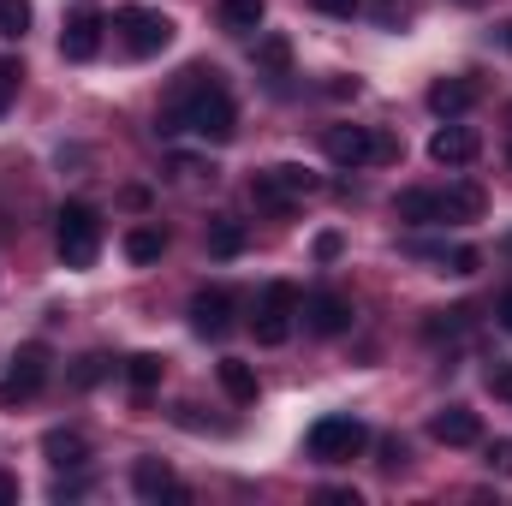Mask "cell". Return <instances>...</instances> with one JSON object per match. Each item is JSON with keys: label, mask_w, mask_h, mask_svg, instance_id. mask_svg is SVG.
I'll return each mask as SVG.
<instances>
[{"label": "cell", "mask_w": 512, "mask_h": 506, "mask_svg": "<svg viewBox=\"0 0 512 506\" xmlns=\"http://www.w3.org/2000/svg\"><path fill=\"white\" fill-rule=\"evenodd\" d=\"M393 215H399L405 227H447V221H441V191H423V185H405V191L393 197Z\"/></svg>", "instance_id": "9a60e30c"}, {"label": "cell", "mask_w": 512, "mask_h": 506, "mask_svg": "<svg viewBox=\"0 0 512 506\" xmlns=\"http://www.w3.org/2000/svg\"><path fill=\"white\" fill-rule=\"evenodd\" d=\"M483 209H489V191L477 179H459L441 191V221H483Z\"/></svg>", "instance_id": "2e32d148"}, {"label": "cell", "mask_w": 512, "mask_h": 506, "mask_svg": "<svg viewBox=\"0 0 512 506\" xmlns=\"http://www.w3.org/2000/svg\"><path fill=\"white\" fill-rule=\"evenodd\" d=\"M203 239H209V256H239V251H245V221H233V215H215Z\"/></svg>", "instance_id": "603a6c76"}, {"label": "cell", "mask_w": 512, "mask_h": 506, "mask_svg": "<svg viewBox=\"0 0 512 506\" xmlns=\"http://www.w3.org/2000/svg\"><path fill=\"white\" fill-rule=\"evenodd\" d=\"M30 30V0H0V36H24Z\"/></svg>", "instance_id": "4316f807"}, {"label": "cell", "mask_w": 512, "mask_h": 506, "mask_svg": "<svg viewBox=\"0 0 512 506\" xmlns=\"http://www.w3.org/2000/svg\"><path fill=\"white\" fill-rule=\"evenodd\" d=\"M102 30H108V18H102L96 6H78V12L66 18V30H60V54H66V60H96V54H102Z\"/></svg>", "instance_id": "8fae6325"}, {"label": "cell", "mask_w": 512, "mask_h": 506, "mask_svg": "<svg viewBox=\"0 0 512 506\" xmlns=\"http://www.w3.org/2000/svg\"><path fill=\"white\" fill-rule=\"evenodd\" d=\"M507 161H512V149H507Z\"/></svg>", "instance_id": "60d3db41"}, {"label": "cell", "mask_w": 512, "mask_h": 506, "mask_svg": "<svg viewBox=\"0 0 512 506\" xmlns=\"http://www.w3.org/2000/svg\"><path fill=\"white\" fill-rule=\"evenodd\" d=\"M322 149L340 167H376V161H393L399 155V143L376 126H328L322 131Z\"/></svg>", "instance_id": "8992f818"}, {"label": "cell", "mask_w": 512, "mask_h": 506, "mask_svg": "<svg viewBox=\"0 0 512 506\" xmlns=\"http://www.w3.org/2000/svg\"><path fill=\"white\" fill-rule=\"evenodd\" d=\"M477 262H483V256L471 251V245H459V251H441V268H447V274H477Z\"/></svg>", "instance_id": "83f0119b"}, {"label": "cell", "mask_w": 512, "mask_h": 506, "mask_svg": "<svg viewBox=\"0 0 512 506\" xmlns=\"http://www.w3.org/2000/svg\"><path fill=\"white\" fill-rule=\"evenodd\" d=\"M507 126H512V102H507Z\"/></svg>", "instance_id": "74e56055"}, {"label": "cell", "mask_w": 512, "mask_h": 506, "mask_svg": "<svg viewBox=\"0 0 512 506\" xmlns=\"http://www.w3.org/2000/svg\"><path fill=\"white\" fill-rule=\"evenodd\" d=\"M298 310H304V292L292 286V280H268L262 286V298H256V346H286L292 340V322H298Z\"/></svg>", "instance_id": "5b68a950"}, {"label": "cell", "mask_w": 512, "mask_h": 506, "mask_svg": "<svg viewBox=\"0 0 512 506\" xmlns=\"http://www.w3.org/2000/svg\"><path fill=\"white\" fill-rule=\"evenodd\" d=\"M155 131H191V137H203V143H233V131H239V108H233V96L221 90V72L215 66H185L179 72V90H173V102L161 108V120Z\"/></svg>", "instance_id": "6da1fadb"}, {"label": "cell", "mask_w": 512, "mask_h": 506, "mask_svg": "<svg viewBox=\"0 0 512 506\" xmlns=\"http://www.w3.org/2000/svg\"><path fill=\"white\" fill-rule=\"evenodd\" d=\"M18 84H24V66H18V54H0V114L18 102Z\"/></svg>", "instance_id": "484cf974"}, {"label": "cell", "mask_w": 512, "mask_h": 506, "mask_svg": "<svg viewBox=\"0 0 512 506\" xmlns=\"http://www.w3.org/2000/svg\"><path fill=\"white\" fill-rule=\"evenodd\" d=\"M304 447H310L316 465H346V459H358V453L370 447V429H364V417L334 411V417H316V423H310Z\"/></svg>", "instance_id": "7a4b0ae2"}, {"label": "cell", "mask_w": 512, "mask_h": 506, "mask_svg": "<svg viewBox=\"0 0 512 506\" xmlns=\"http://www.w3.org/2000/svg\"><path fill=\"white\" fill-rule=\"evenodd\" d=\"M42 453H48L54 471H84V465H90V441H84L78 429H48V435H42Z\"/></svg>", "instance_id": "e0dca14e"}, {"label": "cell", "mask_w": 512, "mask_h": 506, "mask_svg": "<svg viewBox=\"0 0 512 506\" xmlns=\"http://www.w3.org/2000/svg\"><path fill=\"white\" fill-rule=\"evenodd\" d=\"M6 501H18V477H6V471H0V506Z\"/></svg>", "instance_id": "d590c367"}, {"label": "cell", "mask_w": 512, "mask_h": 506, "mask_svg": "<svg viewBox=\"0 0 512 506\" xmlns=\"http://www.w3.org/2000/svg\"><path fill=\"white\" fill-rule=\"evenodd\" d=\"M507 48H512V24H507Z\"/></svg>", "instance_id": "f35d334b"}, {"label": "cell", "mask_w": 512, "mask_h": 506, "mask_svg": "<svg viewBox=\"0 0 512 506\" xmlns=\"http://www.w3.org/2000/svg\"><path fill=\"white\" fill-rule=\"evenodd\" d=\"M477 96H483V90H477L471 78H435V84H429V108H435L441 120H453V114L477 108Z\"/></svg>", "instance_id": "ac0fdd59"}, {"label": "cell", "mask_w": 512, "mask_h": 506, "mask_svg": "<svg viewBox=\"0 0 512 506\" xmlns=\"http://www.w3.org/2000/svg\"><path fill=\"white\" fill-rule=\"evenodd\" d=\"M298 316H304V328H310V334L334 340V334H346V328H352V298H340V292H310Z\"/></svg>", "instance_id": "7c38bea8"}, {"label": "cell", "mask_w": 512, "mask_h": 506, "mask_svg": "<svg viewBox=\"0 0 512 506\" xmlns=\"http://www.w3.org/2000/svg\"><path fill=\"white\" fill-rule=\"evenodd\" d=\"M54 251H60L66 268H90L102 256V215L90 203H66L54 215Z\"/></svg>", "instance_id": "3957f363"}, {"label": "cell", "mask_w": 512, "mask_h": 506, "mask_svg": "<svg viewBox=\"0 0 512 506\" xmlns=\"http://www.w3.org/2000/svg\"><path fill=\"white\" fill-rule=\"evenodd\" d=\"M459 6H483V0H459Z\"/></svg>", "instance_id": "8d00e7d4"}, {"label": "cell", "mask_w": 512, "mask_h": 506, "mask_svg": "<svg viewBox=\"0 0 512 506\" xmlns=\"http://www.w3.org/2000/svg\"><path fill=\"white\" fill-rule=\"evenodd\" d=\"M507 251H512V239H507Z\"/></svg>", "instance_id": "ab89813d"}, {"label": "cell", "mask_w": 512, "mask_h": 506, "mask_svg": "<svg viewBox=\"0 0 512 506\" xmlns=\"http://www.w3.org/2000/svg\"><path fill=\"white\" fill-rule=\"evenodd\" d=\"M167 256V227H131L126 233V262H137V268H149V262H161Z\"/></svg>", "instance_id": "44dd1931"}, {"label": "cell", "mask_w": 512, "mask_h": 506, "mask_svg": "<svg viewBox=\"0 0 512 506\" xmlns=\"http://www.w3.org/2000/svg\"><path fill=\"white\" fill-rule=\"evenodd\" d=\"M489 393L512 405V364H495V370H489Z\"/></svg>", "instance_id": "f546056e"}, {"label": "cell", "mask_w": 512, "mask_h": 506, "mask_svg": "<svg viewBox=\"0 0 512 506\" xmlns=\"http://www.w3.org/2000/svg\"><path fill=\"white\" fill-rule=\"evenodd\" d=\"M108 376H114V358H108V352H84V358L72 364V387H102Z\"/></svg>", "instance_id": "d4e9b609"}, {"label": "cell", "mask_w": 512, "mask_h": 506, "mask_svg": "<svg viewBox=\"0 0 512 506\" xmlns=\"http://www.w3.org/2000/svg\"><path fill=\"white\" fill-rule=\"evenodd\" d=\"M114 36H120L126 54L149 60V54L173 48V18H167L161 6H120V12H114Z\"/></svg>", "instance_id": "52a82bcc"}, {"label": "cell", "mask_w": 512, "mask_h": 506, "mask_svg": "<svg viewBox=\"0 0 512 506\" xmlns=\"http://www.w3.org/2000/svg\"><path fill=\"white\" fill-rule=\"evenodd\" d=\"M316 256L334 262V256H340V233H322V239H316Z\"/></svg>", "instance_id": "d6a6232c"}, {"label": "cell", "mask_w": 512, "mask_h": 506, "mask_svg": "<svg viewBox=\"0 0 512 506\" xmlns=\"http://www.w3.org/2000/svg\"><path fill=\"white\" fill-rule=\"evenodd\" d=\"M215 18H221V30H227V36H256V30H262V18H268V0H221V6H215Z\"/></svg>", "instance_id": "d6986e66"}, {"label": "cell", "mask_w": 512, "mask_h": 506, "mask_svg": "<svg viewBox=\"0 0 512 506\" xmlns=\"http://www.w3.org/2000/svg\"><path fill=\"white\" fill-rule=\"evenodd\" d=\"M221 393L233 399V405H256V370L245 364V358H221Z\"/></svg>", "instance_id": "7402d4cb"}, {"label": "cell", "mask_w": 512, "mask_h": 506, "mask_svg": "<svg viewBox=\"0 0 512 506\" xmlns=\"http://www.w3.org/2000/svg\"><path fill=\"white\" fill-rule=\"evenodd\" d=\"M429 435H435L441 447H477V441H483V417H477L471 405H441V411L429 417Z\"/></svg>", "instance_id": "4fadbf2b"}, {"label": "cell", "mask_w": 512, "mask_h": 506, "mask_svg": "<svg viewBox=\"0 0 512 506\" xmlns=\"http://www.w3.org/2000/svg\"><path fill=\"white\" fill-rule=\"evenodd\" d=\"M304 6H316L322 18H352L358 12V0H304Z\"/></svg>", "instance_id": "1f68e13d"}, {"label": "cell", "mask_w": 512, "mask_h": 506, "mask_svg": "<svg viewBox=\"0 0 512 506\" xmlns=\"http://www.w3.org/2000/svg\"><path fill=\"white\" fill-rule=\"evenodd\" d=\"M161 370H167V358H155V352H137V358H126L131 393H155V387H161Z\"/></svg>", "instance_id": "cb8c5ba5"}, {"label": "cell", "mask_w": 512, "mask_h": 506, "mask_svg": "<svg viewBox=\"0 0 512 506\" xmlns=\"http://www.w3.org/2000/svg\"><path fill=\"white\" fill-rule=\"evenodd\" d=\"M376 453H382V459H376L382 471H399V465H405V441H399V435H387V441H376Z\"/></svg>", "instance_id": "f1b7e54d"}, {"label": "cell", "mask_w": 512, "mask_h": 506, "mask_svg": "<svg viewBox=\"0 0 512 506\" xmlns=\"http://www.w3.org/2000/svg\"><path fill=\"white\" fill-rule=\"evenodd\" d=\"M256 78H268V84L292 78V42L286 36H256Z\"/></svg>", "instance_id": "ffe728a7"}, {"label": "cell", "mask_w": 512, "mask_h": 506, "mask_svg": "<svg viewBox=\"0 0 512 506\" xmlns=\"http://www.w3.org/2000/svg\"><path fill=\"white\" fill-rule=\"evenodd\" d=\"M42 387H48V346H42V340H24L18 358H12V370L0 376V405H24V399H36Z\"/></svg>", "instance_id": "ba28073f"}, {"label": "cell", "mask_w": 512, "mask_h": 506, "mask_svg": "<svg viewBox=\"0 0 512 506\" xmlns=\"http://www.w3.org/2000/svg\"><path fill=\"white\" fill-rule=\"evenodd\" d=\"M495 316H501V328H507V334H512V286H507V292H501V304H495Z\"/></svg>", "instance_id": "e575fe53"}, {"label": "cell", "mask_w": 512, "mask_h": 506, "mask_svg": "<svg viewBox=\"0 0 512 506\" xmlns=\"http://www.w3.org/2000/svg\"><path fill=\"white\" fill-rule=\"evenodd\" d=\"M477 155H483V143H477L471 126H435V137H429V161L435 167H471Z\"/></svg>", "instance_id": "5bb4252c"}, {"label": "cell", "mask_w": 512, "mask_h": 506, "mask_svg": "<svg viewBox=\"0 0 512 506\" xmlns=\"http://www.w3.org/2000/svg\"><path fill=\"white\" fill-rule=\"evenodd\" d=\"M310 191H316V173H310V167H298V161L262 167V173L251 179V203H256V209H268V215H292Z\"/></svg>", "instance_id": "277c9868"}, {"label": "cell", "mask_w": 512, "mask_h": 506, "mask_svg": "<svg viewBox=\"0 0 512 506\" xmlns=\"http://www.w3.org/2000/svg\"><path fill=\"white\" fill-rule=\"evenodd\" d=\"M131 495H137V501H149V506H161V501L185 506V501H191V489L173 477V465H167V459H137V465H131Z\"/></svg>", "instance_id": "9c48e42d"}, {"label": "cell", "mask_w": 512, "mask_h": 506, "mask_svg": "<svg viewBox=\"0 0 512 506\" xmlns=\"http://www.w3.org/2000/svg\"><path fill=\"white\" fill-rule=\"evenodd\" d=\"M322 501H334V506H358V489H322Z\"/></svg>", "instance_id": "836d02e7"}, {"label": "cell", "mask_w": 512, "mask_h": 506, "mask_svg": "<svg viewBox=\"0 0 512 506\" xmlns=\"http://www.w3.org/2000/svg\"><path fill=\"white\" fill-rule=\"evenodd\" d=\"M489 471H495V477H512V441H495V447H489Z\"/></svg>", "instance_id": "4dcf8cb0"}, {"label": "cell", "mask_w": 512, "mask_h": 506, "mask_svg": "<svg viewBox=\"0 0 512 506\" xmlns=\"http://www.w3.org/2000/svg\"><path fill=\"white\" fill-rule=\"evenodd\" d=\"M233 316H239V304H233L227 286H203V292L191 298V328H197L203 340H227V334H233Z\"/></svg>", "instance_id": "30bf717a"}]
</instances>
